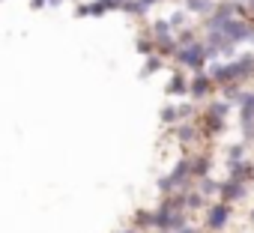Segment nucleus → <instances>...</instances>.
Here are the masks:
<instances>
[{
    "label": "nucleus",
    "instance_id": "nucleus-1",
    "mask_svg": "<svg viewBox=\"0 0 254 233\" xmlns=\"http://www.w3.org/2000/svg\"><path fill=\"white\" fill-rule=\"evenodd\" d=\"M251 66H254V57H242V60L230 63V66H224V69H215V81H233L236 75L248 72Z\"/></svg>",
    "mask_w": 254,
    "mask_h": 233
},
{
    "label": "nucleus",
    "instance_id": "nucleus-2",
    "mask_svg": "<svg viewBox=\"0 0 254 233\" xmlns=\"http://www.w3.org/2000/svg\"><path fill=\"white\" fill-rule=\"evenodd\" d=\"M203 60H206V54H203L200 45H191V48H183V51H180V63H186V66H191V69H200Z\"/></svg>",
    "mask_w": 254,
    "mask_h": 233
},
{
    "label": "nucleus",
    "instance_id": "nucleus-3",
    "mask_svg": "<svg viewBox=\"0 0 254 233\" xmlns=\"http://www.w3.org/2000/svg\"><path fill=\"white\" fill-rule=\"evenodd\" d=\"M227 215H230L227 203H218V206H212V209H209V227H212V230H221V227L227 224Z\"/></svg>",
    "mask_w": 254,
    "mask_h": 233
},
{
    "label": "nucleus",
    "instance_id": "nucleus-4",
    "mask_svg": "<svg viewBox=\"0 0 254 233\" xmlns=\"http://www.w3.org/2000/svg\"><path fill=\"white\" fill-rule=\"evenodd\" d=\"M206 90H209V81H206V78H197V81L191 84V93H194V96H203Z\"/></svg>",
    "mask_w": 254,
    "mask_h": 233
},
{
    "label": "nucleus",
    "instance_id": "nucleus-5",
    "mask_svg": "<svg viewBox=\"0 0 254 233\" xmlns=\"http://www.w3.org/2000/svg\"><path fill=\"white\" fill-rule=\"evenodd\" d=\"M189 6H191V9H200V12L212 9V3H209V0H189Z\"/></svg>",
    "mask_w": 254,
    "mask_h": 233
},
{
    "label": "nucleus",
    "instance_id": "nucleus-6",
    "mask_svg": "<svg viewBox=\"0 0 254 233\" xmlns=\"http://www.w3.org/2000/svg\"><path fill=\"white\" fill-rule=\"evenodd\" d=\"M224 114H227V105H212V116H218V120H221Z\"/></svg>",
    "mask_w": 254,
    "mask_h": 233
},
{
    "label": "nucleus",
    "instance_id": "nucleus-7",
    "mask_svg": "<svg viewBox=\"0 0 254 233\" xmlns=\"http://www.w3.org/2000/svg\"><path fill=\"white\" fill-rule=\"evenodd\" d=\"M141 3H144V6H150V3H156V0H141Z\"/></svg>",
    "mask_w": 254,
    "mask_h": 233
},
{
    "label": "nucleus",
    "instance_id": "nucleus-8",
    "mask_svg": "<svg viewBox=\"0 0 254 233\" xmlns=\"http://www.w3.org/2000/svg\"><path fill=\"white\" fill-rule=\"evenodd\" d=\"M180 233H194V230H180Z\"/></svg>",
    "mask_w": 254,
    "mask_h": 233
},
{
    "label": "nucleus",
    "instance_id": "nucleus-9",
    "mask_svg": "<svg viewBox=\"0 0 254 233\" xmlns=\"http://www.w3.org/2000/svg\"><path fill=\"white\" fill-rule=\"evenodd\" d=\"M251 218H254V215H251Z\"/></svg>",
    "mask_w": 254,
    "mask_h": 233
}]
</instances>
